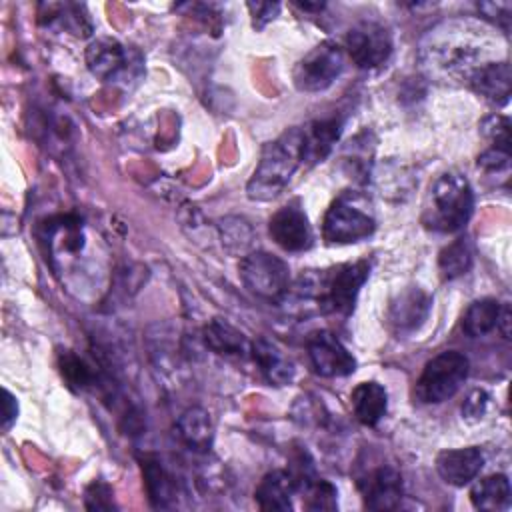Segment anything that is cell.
Masks as SVG:
<instances>
[{
    "mask_svg": "<svg viewBox=\"0 0 512 512\" xmlns=\"http://www.w3.org/2000/svg\"><path fill=\"white\" fill-rule=\"evenodd\" d=\"M142 476H144L146 492L152 506L154 508L170 506L174 498V482L170 474L164 470V466L156 458H146L142 462Z\"/></svg>",
    "mask_w": 512,
    "mask_h": 512,
    "instance_id": "24",
    "label": "cell"
},
{
    "mask_svg": "<svg viewBox=\"0 0 512 512\" xmlns=\"http://www.w3.org/2000/svg\"><path fill=\"white\" fill-rule=\"evenodd\" d=\"M270 236L288 252H302L312 246V228L298 206H284L270 218Z\"/></svg>",
    "mask_w": 512,
    "mask_h": 512,
    "instance_id": "10",
    "label": "cell"
},
{
    "mask_svg": "<svg viewBox=\"0 0 512 512\" xmlns=\"http://www.w3.org/2000/svg\"><path fill=\"white\" fill-rule=\"evenodd\" d=\"M472 88L492 102H506L512 86V72L508 62H488L470 74Z\"/></svg>",
    "mask_w": 512,
    "mask_h": 512,
    "instance_id": "15",
    "label": "cell"
},
{
    "mask_svg": "<svg viewBox=\"0 0 512 512\" xmlns=\"http://www.w3.org/2000/svg\"><path fill=\"white\" fill-rule=\"evenodd\" d=\"M240 278L244 286L266 300H280L290 284L288 264L268 252H250L240 260Z\"/></svg>",
    "mask_w": 512,
    "mask_h": 512,
    "instance_id": "5",
    "label": "cell"
},
{
    "mask_svg": "<svg viewBox=\"0 0 512 512\" xmlns=\"http://www.w3.org/2000/svg\"><path fill=\"white\" fill-rule=\"evenodd\" d=\"M370 274V264L366 260L340 264L320 274V278H312L310 274L300 278V292L306 296H314L324 312L334 314H350L354 310L356 296Z\"/></svg>",
    "mask_w": 512,
    "mask_h": 512,
    "instance_id": "3",
    "label": "cell"
},
{
    "mask_svg": "<svg viewBox=\"0 0 512 512\" xmlns=\"http://www.w3.org/2000/svg\"><path fill=\"white\" fill-rule=\"evenodd\" d=\"M484 466V454L470 446L458 450H444L436 458V470L440 478L452 486L470 484Z\"/></svg>",
    "mask_w": 512,
    "mask_h": 512,
    "instance_id": "13",
    "label": "cell"
},
{
    "mask_svg": "<svg viewBox=\"0 0 512 512\" xmlns=\"http://www.w3.org/2000/svg\"><path fill=\"white\" fill-rule=\"evenodd\" d=\"M500 308L502 304L494 298H482L476 300L468 306V310L464 312L462 318V330L470 336V338H478L488 334L490 330L496 328L498 316H500Z\"/></svg>",
    "mask_w": 512,
    "mask_h": 512,
    "instance_id": "23",
    "label": "cell"
},
{
    "mask_svg": "<svg viewBox=\"0 0 512 512\" xmlns=\"http://www.w3.org/2000/svg\"><path fill=\"white\" fill-rule=\"evenodd\" d=\"M304 506L308 510H336V488L322 478H316L306 490Z\"/></svg>",
    "mask_w": 512,
    "mask_h": 512,
    "instance_id": "27",
    "label": "cell"
},
{
    "mask_svg": "<svg viewBox=\"0 0 512 512\" xmlns=\"http://www.w3.org/2000/svg\"><path fill=\"white\" fill-rule=\"evenodd\" d=\"M470 500L478 510H502L510 502V482L504 474L478 480L470 490Z\"/></svg>",
    "mask_w": 512,
    "mask_h": 512,
    "instance_id": "22",
    "label": "cell"
},
{
    "mask_svg": "<svg viewBox=\"0 0 512 512\" xmlns=\"http://www.w3.org/2000/svg\"><path fill=\"white\" fill-rule=\"evenodd\" d=\"M248 10L252 14L254 26L264 28V24L270 22L278 14L280 4L278 2H248Z\"/></svg>",
    "mask_w": 512,
    "mask_h": 512,
    "instance_id": "33",
    "label": "cell"
},
{
    "mask_svg": "<svg viewBox=\"0 0 512 512\" xmlns=\"http://www.w3.org/2000/svg\"><path fill=\"white\" fill-rule=\"evenodd\" d=\"M84 504L88 510H112V488L104 482H92L84 492Z\"/></svg>",
    "mask_w": 512,
    "mask_h": 512,
    "instance_id": "30",
    "label": "cell"
},
{
    "mask_svg": "<svg viewBox=\"0 0 512 512\" xmlns=\"http://www.w3.org/2000/svg\"><path fill=\"white\" fill-rule=\"evenodd\" d=\"M370 510H394L402 500V476L392 466H380L358 482Z\"/></svg>",
    "mask_w": 512,
    "mask_h": 512,
    "instance_id": "12",
    "label": "cell"
},
{
    "mask_svg": "<svg viewBox=\"0 0 512 512\" xmlns=\"http://www.w3.org/2000/svg\"><path fill=\"white\" fill-rule=\"evenodd\" d=\"M510 164V150L502 148H490L484 154L478 156V166L484 170H504Z\"/></svg>",
    "mask_w": 512,
    "mask_h": 512,
    "instance_id": "32",
    "label": "cell"
},
{
    "mask_svg": "<svg viewBox=\"0 0 512 512\" xmlns=\"http://www.w3.org/2000/svg\"><path fill=\"white\" fill-rule=\"evenodd\" d=\"M352 410L360 424L376 426L388 408V394L378 382H362L352 390Z\"/></svg>",
    "mask_w": 512,
    "mask_h": 512,
    "instance_id": "17",
    "label": "cell"
},
{
    "mask_svg": "<svg viewBox=\"0 0 512 512\" xmlns=\"http://www.w3.org/2000/svg\"><path fill=\"white\" fill-rule=\"evenodd\" d=\"M478 8L486 14V16H498V22H500V18H510V10H512V6L508 4V2H482V4H478Z\"/></svg>",
    "mask_w": 512,
    "mask_h": 512,
    "instance_id": "35",
    "label": "cell"
},
{
    "mask_svg": "<svg viewBox=\"0 0 512 512\" xmlns=\"http://www.w3.org/2000/svg\"><path fill=\"white\" fill-rule=\"evenodd\" d=\"M470 362L456 350L434 356L416 382V398L424 404H440L452 398L468 378Z\"/></svg>",
    "mask_w": 512,
    "mask_h": 512,
    "instance_id": "4",
    "label": "cell"
},
{
    "mask_svg": "<svg viewBox=\"0 0 512 512\" xmlns=\"http://www.w3.org/2000/svg\"><path fill=\"white\" fill-rule=\"evenodd\" d=\"M306 346H308V356L312 360V366L320 376L336 378V376H348L356 370L354 356L328 330L314 332L308 338Z\"/></svg>",
    "mask_w": 512,
    "mask_h": 512,
    "instance_id": "9",
    "label": "cell"
},
{
    "mask_svg": "<svg viewBox=\"0 0 512 512\" xmlns=\"http://www.w3.org/2000/svg\"><path fill=\"white\" fill-rule=\"evenodd\" d=\"M86 66L96 78L110 80L126 68V52L114 38H96L86 48Z\"/></svg>",
    "mask_w": 512,
    "mask_h": 512,
    "instance_id": "14",
    "label": "cell"
},
{
    "mask_svg": "<svg viewBox=\"0 0 512 512\" xmlns=\"http://www.w3.org/2000/svg\"><path fill=\"white\" fill-rule=\"evenodd\" d=\"M60 370L72 388H86L94 380V374L88 368V364L82 358H78L74 352L60 354Z\"/></svg>",
    "mask_w": 512,
    "mask_h": 512,
    "instance_id": "26",
    "label": "cell"
},
{
    "mask_svg": "<svg viewBox=\"0 0 512 512\" xmlns=\"http://www.w3.org/2000/svg\"><path fill=\"white\" fill-rule=\"evenodd\" d=\"M302 162V128H290L262 150L260 162L248 182V196L252 200H272L288 184L290 176Z\"/></svg>",
    "mask_w": 512,
    "mask_h": 512,
    "instance_id": "1",
    "label": "cell"
},
{
    "mask_svg": "<svg viewBox=\"0 0 512 512\" xmlns=\"http://www.w3.org/2000/svg\"><path fill=\"white\" fill-rule=\"evenodd\" d=\"M252 232L250 226L240 218H226L222 220V242L232 250H242L250 244Z\"/></svg>",
    "mask_w": 512,
    "mask_h": 512,
    "instance_id": "28",
    "label": "cell"
},
{
    "mask_svg": "<svg viewBox=\"0 0 512 512\" xmlns=\"http://www.w3.org/2000/svg\"><path fill=\"white\" fill-rule=\"evenodd\" d=\"M16 414H18V404H16V398L4 390V400H2V430H10V426L14 424L16 420Z\"/></svg>",
    "mask_w": 512,
    "mask_h": 512,
    "instance_id": "34",
    "label": "cell"
},
{
    "mask_svg": "<svg viewBox=\"0 0 512 512\" xmlns=\"http://www.w3.org/2000/svg\"><path fill=\"white\" fill-rule=\"evenodd\" d=\"M472 262H474V252L466 238H458L450 242L438 256V268L442 276L448 280L464 276L472 268Z\"/></svg>",
    "mask_w": 512,
    "mask_h": 512,
    "instance_id": "25",
    "label": "cell"
},
{
    "mask_svg": "<svg viewBox=\"0 0 512 512\" xmlns=\"http://www.w3.org/2000/svg\"><path fill=\"white\" fill-rule=\"evenodd\" d=\"M294 494V484L290 480L288 470H274L270 474H266L256 492V504L260 510H290L292 508V500L290 496Z\"/></svg>",
    "mask_w": 512,
    "mask_h": 512,
    "instance_id": "18",
    "label": "cell"
},
{
    "mask_svg": "<svg viewBox=\"0 0 512 512\" xmlns=\"http://www.w3.org/2000/svg\"><path fill=\"white\" fill-rule=\"evenodd\" d=\"M488 402H490V396L484 392V390H474L468 394V398L464 400L462 404V416L470 422H476L480 420L484 414H486V408H488Z\"/></svg>",
    "mask_w": 512,
    "mask_h": 512,
    "instance_id": "31",
    "label": "cell"
},
{
    "mask_svg": "<svg viewBox=\"0 0 512 512\" xmlns=\"http://www.w3.org/2000/svg\"><path fill=\"white\" fill-rule=\"evenodd\" d=\"M204 342L210 350L224 356H246L250 354V342L244 338L242 332H238L234 326H230L224 320H212L204 328Z\"/></svg>",
    "mask_w": 512,
    "mask_h": 512,
    "instance_id": "21",
    "label": "cell"
},
{
    "mask_svg": "<svg viewBox=\"0 0 512 512\" xmlns=\"http://www.w3.org/2000/svg\"><path fill=\"white\" fill-rule=\"evenodd\" d=\"M510 318H512L510 306H502V308H500L498 322H496V328H500V332H502L504 338H510Z\"/></svg>",
    "mask_w": 512,
    "mask_h": 512,
    "instance_id": "36",
    "label": "cell"
},
{
    "mask_svg": "<svg viewBox=\"0 0 512 512\" xmlns=\"http://www.w3.org/2000/svg\"><path fill=\"white\" fill-rule=\"evenodd\" d=\"M474 210L470 182L460 172H444L430 188L424 208V224L438 232H458L466 226Z\"/></svg>",
    "mask_w": 512,
    "mask_h": 512,
    "instance_id": "2",
    "label": "cell"
},
{
    "mask_svg": "<svg viewBox=\"0 0 512 512\" xmlns=\"http://www.w3.org/2000/svg\"><path fill=\"white\" fill-rule=\"evenodd\" d=\"M250 356L258 364L262 376L274 384L284 386L294 376V364L280 352V348L264 338H258L250 344Z\"/></svg>",
    "mask_w": 512,
    "mask_h": 512,
    "instance_id": "16",
    "label": "cell"
},
{
    "mask_svg": "<svg viewBox=\"0 0 512 512\" xmlns=\"http://www.w3.org/2000/svg\"><path fill=\"white\" fill-rule=\"evenodd\" d=\"M480 130L486 138H490L494 142V148L510 150V122H508V118H504L500 114L488 116L480 124Z\"/></svg>",
    "mask_w": 512,
    "mask_h": 512,
    "instance_id": "29",
    "label": "cell"
},
{
    "mask_svg": "<svg viewBox=\"0 0 512 512\" xmlns=\"http://www.w3.org/2000/svg\"><path fill=\"white\" fill-rule=\"evenodd\" d=\"M432 298L418 286L402 290L388 306V324L394 332H414L430 314Z\"/></svg>",
    "mask_w": 512,
    "mask_h": 512,
    "instance_id": "11",
    "label": "cell"
},
{
    "mask_svg": "<svg viewBox=\"0 0 512 512\" xmlns=\"http://www.w3.org/2000/svg\"><path fill=\"white\" fill-rule=\"evenodd\" d=\"M376 230V222L366 212L344 200L332 202L322 222V236L332 244H350L368 238Z\"/></svg>",
    "mask_w": 512,
    "mask_h": 512,
    "instance_id": "7",
    "label": "cell"
},
{
    "mask_svg": "<svg viewBox=\"0 0 512 512\" xmlns=\"http://www.w3.org/2000/svg\"><path fill=\"white\" fill-rule=\"evenodd\" d=\"M344 66L342 48L334 42H322L312 48L296 66H294V84L302 92H320L328 88Z\"/></svg>",
    "mask_w": 512,
    "mask_h": 512,
    "instance_id": "6",
    "label": "cell"
},
{
    "mask_svg": "<svg viewBox=\"0 0 512 512\" xmlns=\"http://www.w3.org/2000/svg\"><path fill=\"white\" fill-rule=\"evenodd\" d=\"M182 442L194 450H208L214 438L210 414L204 408H188L176 422Z\"/></svg>",
    "mask_w": 512,
    "mask_h": 512,
    "instance_id": "20",
    "label": "cell"
},
{
    "mask_svg": "<svg viewBox=\"0 0 512 512\" xmlns=\"http://www.w3.org/2000/svg\"><path fill=\"white\" fill-rule=\"evenodd\" d=\"M340 136L338 120L312 122L308 128H302V162H320L328 156L334 142Z\"/></svg>",
    "mask_w": 512,
    "mask_h": 512,
    "instance_id": "19",
    "label": "cell"
},
{
    "mask_svg": "<svg viewBox=\"0 0 512 512\" xmlns=\"http://www.w3.org/2000/svg\"><path fill=\"white\" fill-rule=\"evenodd\" d=\"M346 50L358 68H376L392 54V38L384 26L362 22L348 32Z\"/></svg>",
    "mask_w": 512,
    "mask_h": 512,
    "instance_id": "8",
    "label": "cell"
}]
</instances>
